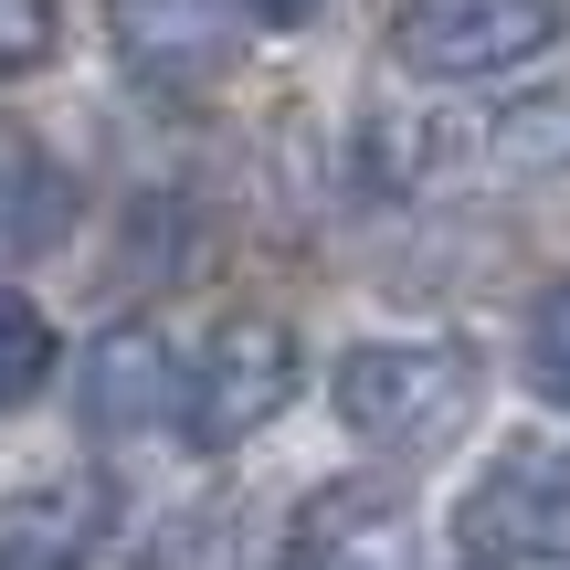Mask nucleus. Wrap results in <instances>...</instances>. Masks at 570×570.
<instances>
[{
  "label": "nucleus",
  "mask_w": 570,
  "mask_h": 570,
  "mask_svg": "<svg viewBox=\"0 0 570 570\" xmlns=\"http://www.w3.org/2000/svg\"><path fill=\"white\" fill-rule=\"evenodd\" d=\"M475 391H487V370H475L465 338H370V348L338 360L327 402H338V423L360 433V444L423 454V444H444V433L475 412Z\"/></svg>",
  "instance_id": "obj_1"
},
{
  "label": "nucleus",
  "mask_w": 570,
  "mask_h": 570,
  "mask_svg": "<svg viewBox=\"0 0 570 570\" xmlns=\"http://www.w3.org/2000/svg\"><path fill=\"white\" fill-rule=\"evenodd\" d=\"M570 0H402L391 11V63L423 85H487L518 75L560 42Z\"/></svg>",
  "instance_id": "obj_2"
},
{
  "label": "nucleus",
  "mask_w": 570,
  "mask_h": 570,
  "mask_svg": "<svg viewBox=\"0 0 570 570\" xmlns=\"http://www.w3.org/2000/svg\"><path fill=\"white\" fill-rule=\"evenodd\" d=\"M285 391H296V338H285V317H223L212 348H202V370H180V433L202 454H233L285 412Z\"/></svg>",
  "instance_id": "obj_3"
},
{
  "label": "nucleus",
  "mask_w": 570,
  "mask_h": 570,
  "mask_svg": "<svg viewBox=\"0 0 570 570\" xmlns=\"http://www.w3.org/2000/svg\"><path fill=\"white\" fill-rule=\"evenodd\" d=\"M454 539L475 560H570V444H508L465 497H454Z\"/></svg>",
  "instance_id": "obj_4"
},
{
  "label": "nucleus",
  "mask_w": 570,
  "mask_h": 570,
  "mask_svg": "<svg viewBox=\"0 0 570 570\" xmlns=\"http://www.w3.org/2000/svg\"><path fill=\"white\" fill-rule=\"evenodd\" d=\"M106 42L148 96H202L233 75V0H106Z\"/></svg>",
  "instance_id": "obj_5"
},
{
  "label": "nucleus",
  "mask_w": 570,
  "mask_h": 570,
  "mask_svg": "<svg viewBox=\"0 0 570 570\" xmlns=\"http://www.w3.org/2000/svg\"><path fill=\"white\" fill-rule=\"evenodd\" d=\"M75 412H85V433H96V444H127V433L169 423V412H180V360H169V338H159V327H138V317L106 327V338L85 348Z\"/></svg>",
  "instance_id": "obj_6"
},
{
  "label": "nucleus",
  "mask_w": 570,
  "mask_h": 570,
  "mask_svg": "<svg viewBox=\"0 0 570 570\" xmlns=\"http://www.w3.org/2000/svg\"><path fill=\"white\" fill-rule=\"evenodd\" d=\"M85 539H96L85 497H21V508H0V570H85Z\"/></svg>",
  "instance_id": "obj_7"
},
{
  "label": "nucleus",
  "mask_w": 570,
  "mask_h": 570,
  "mask_svg": "<svg viewBox=\"0 0 570 570\" xmlns=\"http://www.w3.org/2000/svg\"><path fill=\"white\" fill-rule=\"evenodd\" d=\"M53 169H42V148H32V127H11L0 117V244H42L53 233Z\"/></svg>",
  "instance_id": "obj_8"
},
{
  "label": "nucleus",
  "mask_w": 570,
  "mask_h": 570,
  "mask_svg": "<svg viewBox=\"0 0 570 570\" xmlns=\"http://www.w3.org/2000/svg\"><path fill=\"white\" fill-rule=\"evenodd\" d=\"M42 381H53V317H42L32 296H11V285H0V412L32 402Z\"/></svg>",
  "instance_id": "obj_9"
},
{
  "label": "nucleus",
  "mask_w": 570,
  "mask_h": 570,
  "mask_svg": "<svg viewBox=\"0 0 570 570\" xmlns=\"http://www.w3.org/2000/svg\"><path fill=\"white\" fill-rule=\"evenodd\" d=\"M63 42V0H0V85L42 75Z\"/></svg>",
  "instance_id": "obj_10"
},
{
  "label": "nucleus",
  "mask_w": 570,
  "mask_h": 570,
  "mask_svg": "<svg viewBox=\"0 0 570 570\" xmlns=\"http://www.w3.org/2000/svg\"><path fill=\"white\" fill-rule=\"evenodd\" d=\"M529 381L570 412V285H550V296H539V317H529Z\"/></svg>",
  "instance_id": "obj_11"
},
{
  "label": "nucleus",
  "mask_w": 570,
  "mask_h": 570,
  "mask_svg": "<svg viewBox=\"0 0 570 570\" xmlns=\"http://www.w3.org/2000/svg\"><path fill=\"white\" fill-rule=\"evenodd\" d=\"M244 11H254V21H265V32H306V21H317V11H327V0H244Z\"/></svg>",
  "instance_id": "obj_12"
}]
</instances>
